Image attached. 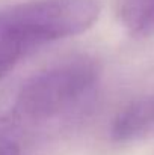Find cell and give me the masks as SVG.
<instances>
[{
	"label": "cell",
	"instance_id": "1",
	"mask_svg": "<svg viewBox=\"0 0 154 155\" xmlns=\"http://www.w3.org/2000/svg\"><path fill=\"white\" fill-rule=\"evenodd\" d=\"M98 0H29L0 11V80L43 45L86 32Z\"/></svg>",
	"mask_w": 154,
	"mask_h": 155
},
{
	"label": "cell",
	"instance_id": "2",
	"mask_svg": "<svg viewBox=\"0 0 154 155\" xmlns=\"http://www.w3.org/2000/svg\"><path fill=\"white\" fill-rule=\"evenodd\" d=\"M100 65L92 57H76L47 68L20 89L12 119L17 124L43 125L67 116L95 89Z\"/></svg>",
	"mask_w": 154,
	"mask_h": 155
},
{
	"label": "cell",
	"instance_id": "3",
	"mask_svg": "<svg viewBox=\"0 0 154 155\" xmlns=\"http://www.w3.org/2000/svg\"><path fill=\"white\" fill-rule=\"evenodd\" d=\"M110 136L119 143L154 139V94L141 97L119 110L112 122Z\"/></svg>",
	"mask_w": 154,
	"mask_h": 155
},
{
	"label": "cell",
	"instance_id": "4",
	"mask_svg": "<svg viewBox=\"0 0 154 155\" xmlns=\"http://www.w3.org/2000/svg\"><path fill=\"white\" fill-rule=\"evenodd\" d=\"M119 17L132 36L150 38L154 35V0H122Z\"/></svg>",
	"mask_w": 154,
	"mask_h": 155
},
{
	"label": "cell",
	"instance_id": "5",
	"mask_svg": "<svg viewBox=\"0 0 154 155\" xmlns=\"http://www.w3.org/2000/svg\"><path fill=\"white\" fill-rule=\"evenodd\" d=\"M0 155H21L18 142L8 133H0Z\"/></svg>",
	"mask_w": 154,
	"mask_h": 155
}]
</instances>
